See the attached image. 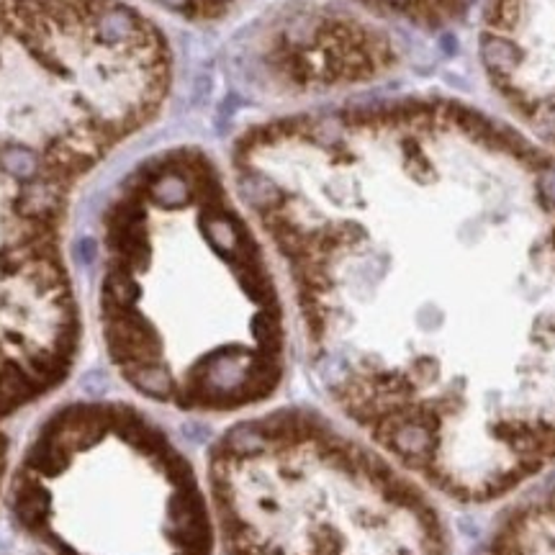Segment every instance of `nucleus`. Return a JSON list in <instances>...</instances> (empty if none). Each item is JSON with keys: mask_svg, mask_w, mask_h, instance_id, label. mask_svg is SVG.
Returning <instances> with one entry per match:
<instances>
[{"mask_svg": "<svg viewBox=\"0 0 555 555\" xmlns=\"http://www.w3.org/2000/svg\"><path fill=\"white\" fill-rule=\"evenodd\" d=\"M229 175L332 409L429 491L555 463V162L486 113L394 98L286 113Z\"/></svg>", "mask_w": 555, "mask_h": 555, "instance_id": "obj_1", "label": "nucleus"}, {"mask_svg": "<svg viewBox=\"0 0 555 555\" xmlns=\"http://www.w3.org/2000/svg\"><path fill=\"white\" fill-rule=\"evenodd\" d=\"M86 319L147 406L252 414L289 373V298L229 170L199 144L147 152L109 188L88 237Z\"/></svg>", "mask_w": 555, "mask_h": 555, "instance_id": "obj_2", "label": "nucleus"}, {"mask_svg": "<svg viewBox=\"0 0 555 555\" xmlns=\"http://www.w3.org/2000/svg\"><path fill=\"white\" fill-rule=\"evenodd\" d=\"M203 484L229 555H447L432 491L332 417L286 406L234 422Z\"/></svg>", "mask_w": 555, "mask_h": 555, "instance_id": "obj_3", "label": "nucleus"}, {"mask_svg": "<svg viewBox=\"0 0 555 555\" xmlns=\"http://www.w3.org/2000/svg\"><path fill=\"white\" fill-rule=\"evenodd\" d=\"M8 484L11 522L37 555H214L203 476L136 401L54 406Z\"/></svg>", "mask_w": 555, "mask_h": 555, "instance_id": "obj_4", "label": "nucleus"}, {"mask_svg": "<svg viewBox=\"0 0 555 555\" xmlns=\"http://www.w3.org/2000/svg\"><path fill=\"white\" fill-rule=\"evenodd\" d=\"M260 78L275 93H327L376 80L391 62V45L357 21L324 19L309 34L281 31L263 54Z\"/></svg>", "mask_w": 555, "mask_h": 555, "instance_id": "obj_5", "label": "nucleus"}]
</instances>
